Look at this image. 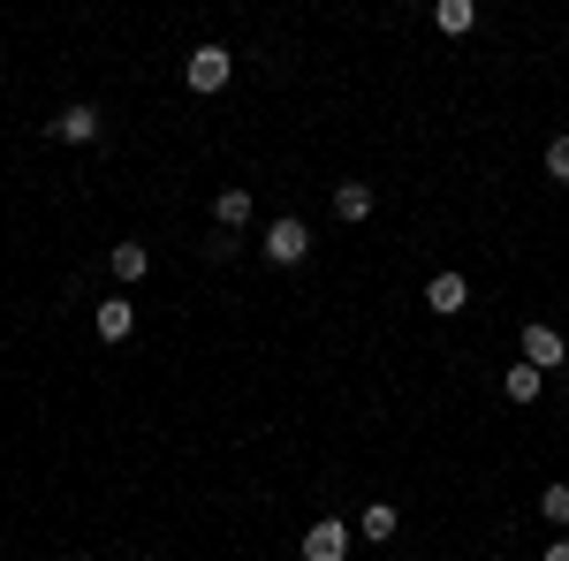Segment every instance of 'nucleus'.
I'll return each mask as SVG.
<instances>
[{"mask_svg": "<svg viewBox=\"0 0 569 561\" xmlns=\"http://www.w3.org/2000/svg\"><path fill=\"white\" fill-rule=\"evenodd\" d=\"M228 77H236V61H228V46H198V53L182 61V84L198 91V99H213V91H228Z\"/></svg>", "mask_w": 569, "mask_h": 561, "instance_id": "nucleus-1", "label": "nucleus"}, {"mask_svg": "<svg viewBox=\"0 0 569 561\" xmlns=\"http://www.w3.org/2000/svg\"><path fill=\"white\" fill-rule=\"evenodd\" d=\"M350 531H357V523H342V517L311 523V531H305V547H297V554H305V561H350Z\"/></svg>", "mask_w": 569, "mask_h": 561, "instance_id": "nucleus-2", "label": "nucleus"}, {"mask_svg": "<svg viewBox=\"0 0 569 561\" xmlns=\"http://www.w3.org/2000/svg\"><path fill=\"white\" fill-rule=\"evenodd\" d=\"M517 342H525V364H539V372H562V364H569V342L547 327V319H531Z\"/></svg>", "mask_w": 569, "mask_h": 561, "instance_id": "nucleus-3", "label": "nucleus"}, {"mask_svg": "<svg viewBox=\"0 0 569 561\" xmlns=\"http://www.w3.org/2000/svg\"><path fill=\"white\" fill-rule=\"evenodd\" d=\"M305 251H311L305 220H266V259L273 266H305Z\"/></svg>", "mask_w": 569, "mask_h": 561, "instance_id": "nucleus-4", "label": "nucleus"}, {"mask_svg": "<svg viewBox=\"0 0 569 561\" xmlns=\"http://www.w3.org/2000/svg\"><path fill=\"white\" fill-rule=\"evenodd\" d=\"M463 303H471V281H463V273H433V281H426V311H440V319H456Z\"/></svg>", "mask_w": 569, "mask_h": 561, "instance_id": "nucleus-5", "label": "nucleus"}, {"mask_svg": "<svg viewBox=\"0 0 569 561\" xmlns=\"http://www.w3.org/2000/svg\"><path fill=\"white\" fill-rule=\"evenodd\" d=\"M53 137H61V144H91V137H99V107H91V99L61 107V114H53Z\"/></svg>", "mask_w": 569, "mask_h": 561, "instance_id": "nucleus-6", "label": "nucleus"}, {"mask_svg": "<svg viewBox=\"0 0 569 561\" xmlns=\"http://www.w3.org/2000/svg\"><path fill=\"white\" fill-rule=\"evenodd\" d=\"M91 327H99V342H130V327H137L130 297H107L99 311H91Z\"/></svg>", "mask_w": 569, "mask_h": 561, "instance_id": "nucleus-7", "label": "nucleus"}, {"mask_svg": "<svg viewBox=\"0 0 569 561\" xmlns=\"http://www.w3.org/2000/svg\"><path fill=\"white\" fill-rule=\"evenodd\" d=\"M243 220H251V190H220V198H213V228H228V236H236Z\"/></svg>", "mask_w": 569, "mask_h": 561, "instance_id": "nucleus-8", "label": "nucleus"}, {"mask_svg": "<svg viewBox=\"0 0 569 561\" xmlns=\"http://www.w3.org/2000/svg\"><path fill=\"white\" fill-rule=\"evenodd\" d=\"M335 220H372V182H342L335 190Z\"/></svg>", "mask_w": 569, "mask_h": 561, "instance_id": "nucleus-9", "label": "nucleus"}, {"mask_svg": "<svg viewBox=\"0 0 569 561\" xmlns=\"http://www.w3.org/2000/svg\"><path fill=\"white\" fill-rule=\"evenodd\" d=\"M433 23L448 31V39H463V31L479 23V8H471V0H433Z\"/></svg>", "mask_w": 569, "mask_h": 561, "instance_id": "nucleus-10", "label": "nucleus"}, {"mask_svg": "<svg viewBox=\"0 0 569 561\" xmlns=\"http://www.w3.org/2000/svg\"><path fill=\"white\" fill-rule=\"evenodd\" d=\"M395 523H402V517H395V501H372V509H365V517H357V531H365V539H380V547H388V539H395Z\"/></svg>", "mask_w": 569, "mask_h": 561, "instance_id": "nucleus-11", "label": "nucleus"}, {"mask_svg": "<svg viewBox=\"0 0 569 561\" xmlns=\"http://www.w3.org/2000/svg\"><path fill=\"white\" fill-rule=\"evenodd\" d=\"M107 266H114V281H144V266H152V259H144V243H114V259H107Z\"/></svg>", "mask_w": 569, "mask_h": 561, "instance_id": "nucleus-12", "label": "nucleus"}, {"mask_svg": "<svg viewBox=\"0 0 569 561\" xmlns=\"http://www.w3.org/2000/svg\"><path fill=\"white\" fill-rule=\"evenodd\" d=\"M501 388H509V402H531V394H539V364H525V357H517Z\"/></svg>", "mask_w": 569, "mask_h": 561, "instance_id": "nucleus-13", "label": "nucleus"}, {"mask_svg": "<svg viewBox=\"0 0 569 561\" xmlns=\"http://www.w3.org/2000/svg\"><path fill=\"white\" fill-rule=\"evenodd\" d=\"M539 517H547V523H569V485H547V493H539Z\"/></svg>", "mask_w": 569, "mask_h": 561, "instance_id": "nucleus-14", "label": "nucleus"}, {"mask_svg": "<svg viewBox=\"0 0 569 561\" xmlns=\"http://www.w3.org/2000/svg\"><path fill=\"white\" fill-rule=\"evenodd\" d=\"M547 174H555V182H569V130L547 144Z\"/></svg>", "mask_w": 569, "mask_h": 561, "instance_id": "nucleus-15", "label": "nucleus"}, {"mask_svg": "<svg viewBox=\"0 0 569 561\" xmlns=\"http://www.w3.org/2000/svg\"><path fill=\"white\" fill-rule=\"evenodd\" d=\"M547 561H569V539H555V547H547Z\"/></svg>", "mask_w": 569, "mask_h": 561, "instance_id": "nucleus-16", "label": "nucleus"}]
</instances>
